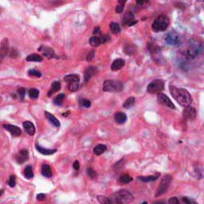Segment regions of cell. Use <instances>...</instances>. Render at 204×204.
Listing matches in <instances>:
<instances>
[{"label":"cell","mask_w":204,"mask_h":204,"mask_svg":"<svg viewBox=\"0 0 204 204\" xmlns=\"http://www.w3.org/2000/svg\"><path fill=\"white\" fill-rule=\"evenodd\" d=\"M169 88H170L171 94L172 95L174 99L181 106L186 107V106H189L191 104L192 98H191L190 92L186 89L182 88H177V87L173 86V85H170Z\"/></svg>","instance_id":"1"},{"label":"cell","mask_w":204,"mask_h":204,"mask_svg":"<svg viewBox=\"0 0 204 204\" xmlns=\"http://www.w3.org/2000/svg\"><path fill=\"white\" fill-rule=\"evenodd\" d=\"M108 198L111 202V204H124L131 202V201L133 200V196L129 191H128L126 190H121L112 194L111 196L108 197Z\"/></svg>","instance_id":"2"},{"label":"cell","mask_w":204,"mask_h":204,"mask_svg":"<svg viewBox=\"0 0 204 204\" xmlns=\"http://www.w3.org/2000/svg\"><path fill=\"white\" fill-rule=\"evenodd\" d=\"M169 26V19L167 16L164 14L158 16L155 19V21L153 22L152 25H151V28L154 32H161L164 31L167 29Z\"/></svg>","instance_id":"3"},{"label":"cell","mask_w":204,"mask_h":204,"mask_svg":"<svg viewBox=\"0 0 204 204\" xmlns=\"http://www.w3.org/2000/svg\"><path fill=\"white\" fill-rule=\"evenodd\" d=\"M124 88V85L121 81L117 80H106L103 84V90L108 92H121Z\"/></svg>","instance_id":"4"},{"label":"cell","mask_w":204,"mask_h":204,"mask_svg":"<svg viewBox=\"0 0 204 204\" xmlns=\"http://www.w3.org/2000/svg\"><path fill=\"white\" fill-rule=\"evenodd\" d=\"M171 180H172V177L169 175H166L162 178L159 183V186L156 190V193H155V197L160 196L162 194H165L168 190L170 184H171Z\"/></svg>","instance_id":"5"},{"label":"cell","mask_w":204,"mask_h":204,"mask_svg":"<svg viewBox=\"0 0 204 204\" xmlns=\"http://www.w3.org/2000/svg\"><path fill=\"white\" fill-rule=\"evenodd\" d=\"M202 46L200 43H198L197 41H192L189 45V47L186 51V55L189 58H195L202 53Z\"/></svg>","instance_id":"6"},{"label":"cell","mask_w":204,"mask_h":204,"mask_svg":"<svg viewBox=\"0 0 204 204\" xmlns=\"http://www.w3.org/2000/svg\"><path fill=\"white\" fill-rule=\"evenodd\" d=\"M164 89V81L161 79H155L152 80L147 88V92L151 94L159 93Z\"/></svg>","instance_id":"7"},{"label":"cell","mask_w":204,"mask_h":204,"mask_svg":"<svg viewBox=\"0 0 204 204\" xmlns=\"http://www.w3.org/2000/svg\"><path fill=\"white\" fill-rule=\"evenodd\" d=\"M157 100H158V102H159V104H161L162 105L167 107L169 108H171V109H175V104H173L172 101L170 100V98L167 95L159 92L158 96H157Z\"/></svg>","instance_id":"8"},{"label":"cell","mask_w":204,"mask_h":204,"mask_svg":"<svg viewBox=\"0 0 204 204\" xmlns=\"http://www.w3.org/2000/svg\"><path fill=\"white\" fill-rule=\"evenodd\" d=\"M165 41L168 45H177L179 44V37L175 31H171L165 36Z\"/></svg>","instance_id":"9"},{"label":"cell","mask_w":204,"mask_h":204,"mask_svg":"<svg viewBox=\"0 0 204 204\" xmlns=\"http://www.w3.org/2000/svg\"><path fill=\"white\" fill-rule=\"evenodd\" d=\"M108 40V35H100V36H93L89 39V44L92 46H99L103 43H105Z\"/></svg>","instance_id":"10"},{"label":"cell","mask_w":204,"mask_h":204,"mask_svg":"<svg viewBox=\"0 0 204 204\" xmlns=\"http://www.w3.org/2000/svg\"><path fill=\"white\" fill-rule=\"evenodd\" d=\"M196 110L193 107H190V105L185 107L183 112H182V115L183 117L186 120H194V118L196 117Z\"/></svg>","instance_id":"11"},{"label":"cell","mask_w":204,"mask_h":204,"mask_svg":"<svg viewBox=\"0 0 204 204\" xmlns=\"http://www.w3.org/2000/svg\"><path fill=\"white\" fill-rule=\"evenodd\" d=\"M9 52V41L6 37L2 41L0 46V61H2Z\"/></svg>","instance_id":"12"},{"label":"cell","mask_w":204,"mask_h":204,"mask_svg":"<svg viewBox=\"0 0 204 204\" xmlns=\"http://www.w3.org/2000/svg\"><path fill=\"white\" fill-rule=\"evenodd\" d=\"M136 23H137V21L135 20L134 14L131 11L127 12L123 18V24L124 26H131Z\"/></svg>","instance_id":"13"},{"label":"cell","mask_w":204,"mask_h":204,"mask_svg":"<svg viewBox=\"0 0 204 204\" xmlns=\"http://www.w3.org/2000/svg\"><path fill=\"white\" fill-rule=\"evenodd\" d=\"M28 159H29V153H28L27 150L26 149L21 150L15 156L17 163H20V164L25 163L26 161L28 160Z\"/></svg>","instance_id":"14"},{"label":"cell","mask_w":204,"mask_h":204,"mask_svg":"<svg viewBox=\"0 0 204 204\" xmlns=\"http://www.w3.org/2000/svg\"><path fill=\"white\" fill-rule=\"evenodd\" d=\"M3 127L5 129L7 130L8 131H10V134L12 135H14V136H18L22 133V131H21V129L18 126L13 125V124H4Z\"/></svg>","instance_id":"15"},{"label":"cell","mask_w":204,"mask_h":204,"mask_svg":"<svg viewBox=\"0 0 204 204\" xmlns=\"http://www.w3.org/2000/svg\"><path fill=\"white\" fill-rule=\"evenodd\" d=\"M38 50L41 51L43 56H45V57L47 58H53L55 57L54 54V51L53 49H51L50 47H48V46H45V45H41V47L38 49Z\"/></svg>","instance_id":"16"},{"label":"cell","mask_w":204,"mask_h":204,"mask_svg":"<svg viewBox=\"0 0 204 204\" xmlns=\"http://www.w3.org/2000/svg\"><path fill=\"white\" fill-rule=\"evenodd\" d=\"M96 72V68L95 66H88L85 71H84V81L87 82L88 80L92 78V76H94L95 73Z\"/></svg>","instance_id":"17"},{"label":"cell","mask_w":204,"mask_h":204,"mask_svg":"<svg viewBox=\"0 0 204 204\" xmlns=\"http://www.w3.org/2000/svg\"><path fill=\"white\" fill-rule=\"evenodd\" d=\"M22 125H23L25 131H26L29 135H34V133H35V127H34V125H33L32 122L29 121V120H26V121L23 122Z\"/></svg>","instance_id":"18"},{"label":"cell","mask_w":204,"mask_h":204,"mask_svg":"<svg viewBox=\"0 0 204 204\" xmlns=\"http://www.w3.org/2000/svg\"><path fill=\"white\" fill-rule=\"evenodd\" d=\"M124 64H125V61H124L123 59H116V60L112 63L111 69L113 71H117L119 70V69H122V68L124 67Z\"/></svg>","instance_id":"19"},{"label":"cell","mask_w":204,"mask_h":204,"mask_svg":"<svg viewBox=\"0 0 204 204\" xmlns=\"http://www.w3.org/2000/svg\"><path fill=\"white\" fill-rule=\"evenodd\" d=\"M114 120H115V121H116L117 124H124V122L127 120V116H126V114L124 113V112H116V113H115V115H114Z\"/></svg>","instance_id":"20"},{"label":"cell","mask_w":204,"mask_h":204,"mask_svg":"<svg viewBox=\"0 0 204 204\" xmlns=\"http://www.w3.org/2000/svg\"><path fill=\"white\" fill-rule=\"evenodd\" d=\"M45 116H46V118L48 119V120H49V121L50 122L51 124H53V125H54L55 127H57V128L60 127V125H61V124H60V122H59V120H57V118L53 116V114L49 113V112H45Z\"/></svg>","instance_id":"21"},{"label":"cell","mask_w":204,"mask_h":204,"mask_svg":"<svg viewBox=\"0 0 204 204\" xmlns=\"http://www.w3.org/2000/svg\"><path fill=\"white\" fill-rule=\"evenodd\" d=\"M60 89H61V83L59 82V81H53L52 85H51L50 89L48 92V96H50L51 95H53L54 92H57Z\"/></svg>","instance_id":"22"},{"label":"cell","mask_w":204,"mask_h":204,"mask_svg":"<svg viewBox=\"0 0 204 204\" xmlns=\"http://www.w3.org/2000/svg\"><path fill=\"white\" fill-rule=\"evenodd\" d=\"M41 174L46 178L52 177V171H51V168L49 165L42 164V166H41Z\"/></svg>","instance_id":"23"},{"label":"cell","mask_w":204,"mask_h":204,"mask_svg":"<svg viewBox=\"0 0 204 204\" xmlns=\"http://www.w3.org/2000/svg\"><path fill=\"white\" fill-rule=\"evenodd\" d=\"M36 149L39 151L41 154H42V155H53V153H55L56 151H57V150L56 149H45V148L41 147V146L37 145V144H36Z\"/></svg>","instance_id":"24"},{"label":"cell","mask_w":204,"mask_h":204,"mask_svg":"<svg viewBox=\"0 0 204 204\" xmlns=\"http://www.w3.org/2000/svg\"><path fill=\"white\" fill-rule=\"evenodd\" d=\"M64 80L67 83L79 82L80 81V77H79L78 75L76 74H69L64 77Z\"/></svg>","instance_id":"25"},{"label":"cell","mask_w":204,"mask_h":204,"mask_svg":"<svg viewBox=\"0 0 204 204\" xmlns=\"http://www.w3.org/2000/svg\"><path fill=\"white\" fill-rule=\"evenodd\" d=\"M107 150V147L104 144H98L93 148V153L96 155H100Z\"/></svg>","instance_id":"26"},{"label":"cell","mask_w":204,"mask_h":204,"mask_svg":"<svg viewBox=\"0 0 204 204\" xmlns=\"http://www.w3.org/2000/svg\"><path fill=\"white\" fill-rule=\"evenodd\" d=\"M43 58L41 57V56L37 54V53H32V54L28 55L26 57V61H37V62H40L42 61Z\"/></svg>","instance_id":"27"},{"label":"cell","mask_w":204,"mask_h":204,"mask_svg":"<svg viewBox=\"0 0 204 204\" xmlns=\"http://www.w3.org/2000/svg\"><path fill=\"white\" fill-rule=\"evenodd\" d=\"M159 174H157L156 175H149V176H139L138 177L139 180L143 181L144 182H151V181H155L156 180L157 178H159Z\"/></svg>","instance_id":"28"},{"label":"cell","mask_w":204,"mask_h":204,"mask_svg":"<svg viewBox=\"0 0 204 204\" xmlns=\"http://www.w3.org/2000/svg\"><path fill=\"white\" fill-rule=\"evenodd\" d=\"M131 181H132V178L129 175H128V174L121 175L120 178H119V182L121 183V184H127V183H129Z\"/></svg>","instance_id":"29"},{"label":"cell","mask_w":204,"mask_h":204,"mask_svg":"<svg viewBox=\"0 0 204 204\" xmlns=\"http://www.w3.org/2000/svg\"><path fill=\"white\" fill-rule=\"evenodd\" d=\"M24 176L28 179H30L31 178L33 177V169L30 165H28L27 167H26L24 170Z\"/></svg>","instance_id":"30"},{"label":"cell","mask_w":204,"mask_h":204,"mask_svg":"<svg viewBox=\"0 0 204 204\" xmlns=\"http://www.w3.org/2000/svg\"><path fill=\"white\" fill-rule=\"evenodd\" d=\"M135 97H133V96H131V97L128 98L127 100H125V102H124V104H123V107L125 108H131V107H132V106L134 105V104H135Z\"/></svg>","instance_id":"31"},{"label":"cell","mask_w":204,"mask_h":204,"mask_svg":"<svg viewBox=\"0 0 204 204\" xmlns=\"http://www.w3.org/2000/svg\"><path fill=\"white\" fill-rule=\"evenodd\" d=\"M110 29H111V31L112 32L115 34H117L120 32V27L119 24L116 23V22H111L110 24Z\"/></svg>","instance_id":"32"},{"label":"cell","mask_w":204,"mask_h":204,"mask_svg":"<svg viewBox=\"0 0 204 204\" xmlns=\"http://www.w3.org/2000/svg\"><path fill=\"white\" fill-rule=\"evenodd\" d=\"M64 99H65V94H63V93L58 94L53 99V104H56V105H61Z\"/></svg>","instance_id":"33"},{"label":"cell","mask_w":204,"mask_h":204,"mask_svg":"<svg viewBox=\"0 0 204 204\" xmlns=\"http://www.w3.org/2000/svg\"><path fill=\"white\" fill-rule=\"evenodd\" d=\"M29 97L32 99H37L39 96V91L37 90V88H32L29 89Z\"/></svg>","instance_id":"34"},{"label":"cell","mask_w":204,"mask_h":204,"mask_svg":"<svg viewBox=\"0 0 204 204\" xmlns=\"http://www.w3.org/2000/svg\"><path fill=\"white\" fill-rule=\"evenodd\" d=\"M79 88V82H71L68 83V88L69 90L74 92V91L77 90Z\"/></svg>","instance_id":"35"},{"label":"cell","mask_w":204,"mask_h":204,"mask_svg":"<svg viewBox=\"0 0 204 204\" xmlns=\"http://www.w3.org/2000/svg\"><path fill=\"white\" fill-rule=\"evenodd\" d=\"M97 200L100 202V203H105V204H111L109 198L108 197L105 196H101V195H99L97 196Z\"/></svg>","instance_id":"36"},{"label":"cell","mask_w":204,"mask_h":204,"mask_svg":"<svg viewBox=\"0 0 204 204\" xmlns=\"http://www.w3.org/2000/svg\"><path fill=\"white\" fill-rule=\"evenodd\" d=\"M28 74H29V76H36V77H41V73H40L39 71L35 70V69H30V70H29Z\"/></svg>","instance_id":"37"},{"label":"cell","mask_w":204,"mask_h":204,"mask_svg":"<svg viewBox=\"0 0 204 204\" xmlns=\"http://www.w3.org/2000/svg\"><path fill=\"white\" fill-rule=\"evenodd\" d=\"M8 184L10 187H14L16 185V178L14 175H10V178H9V181H8Z\"/></svg>","instance_id":"38"},{"label":"cell","mask_w":204,"mask_h":204,"mask_svg":"<svg viewBox=\"0 0 204 204\" xmlns=\"http://www.w3.org/2000/svg\"><path fill=\"white\" fill-rule=\"evenodd\" d=\"M80 104L84 108H89L91 106V102L88 100H86V99H83V100H80Z\"/></svg>","instance_id":"39"},{"label":"cell","mask_w":204,"mask_h":204,"mask_svg":"<svg viewBox=\"0 0 204 204\" xmlns=\"http://www.w3.org/2000/svg\"><path fill=\"white\" fill-rule=\"evenodd\" d=\"M87 175L90 177V178H92L96 176V172H95V171L92 167H88V168L87 169Z\"/></svg>","instance_id":"40"},{"label":"cell","mask_w":204,"mask_h":204,"mask_svg":"<svg viewBox=\"0 0 204 204\" xmlns=\"http://www.w3.org/2000/svg\"><path fill=\"white\" fill-rule=\"evenodd\" d=\"M18 95H19L20 98L22 99V100H23L24 96H25V95H26V89L24 88H18Z\"/></svg>","instance_id":"41"},{"label":"cell","mask_w":204,"mask_h":204,"mask_svg":"<svg viewBox=\"0 0 204 204\" xmlns=\"http://www.w3.org/2000/svg\"><path fill=\"white\" fill-rule=\"evenodd\" d=\"M124 5H122V4H118L116 7V12L117 13V14H120V13H121V12L124 10Z\"/></svg>","instance_id":"42"},{"label":"cell","mask_w":204,"mask_h":204,"mask_svg":"<svg viewBox=\"0 0 204 204\" xmlns=\"http://www.w3.org/2000/svg\"><path fill=\"white\" fill-rule=\"evenodd\" d=\"M94 54H95L94 50H91L90 52H89V53H88V56H87V61H88V62L92 61V58L94 57Z\"/></svg>","instance_id":"43"},{"label":"cell","mask_w":204,"mask_h":204,"mask_svg":"<svg viewBox=\"0 0 204 204\" xmlns=\"http://www.w3.org/2000/svg\"><path fill=\"white\" fill-rule=\"evenodd\" d=\"M168 202L170 204H178L179 203V201H178V198L176 197H172L168 200Z\"/></svg>","instance_id":"44"},{"label":"cell","mask_w":204,"mask_h":204,"mask_svg":"<svg viewBox=\"0 0 204 204\" xmlns=\"http://www.w3.org/2000/svg\"><path fill=\"white\" fill-rule=\"evenodd\" d=\"M182 199V202H185V203H188V204L195 203V202H194V200H192V199H190L189 198H186V197H183Z\"/></svg>","instance_id":"45"},{"label":"cell","mask_w":204,"mask_h":204,"mask_svg":"<svg viewBox=\"0 0 204 204\" xmlns=\"http://www.w3.org/2000/svg\"><path fill=\"white\" fill-rule=\"evenodd\" d=\"M45 197H46V195L45 194H38L37 195V199L38 201H43L45 200Z\"/></svg>","instance_id":"46"},{"label":"cell","mask_w":204,"mask_h":204,"mask_svg":"<svg viewBox=\"0 0 204 204\" xmlns=\"http://www.w3.org/2000/svg\"><path fill=\"white\" fill-rule=\"evenodd\" d=\"M73 167L75 170L78 171L79 168H80V163H79V161H77V160L74 161V163H73Z\"/></svg>","instance_id":"47"},{"label":"cell","mask_w":204,"mask_h":204,"mask_svg":"<svg viewBox=\"0 0 204 204\" xmlns=\"http://www.w3.org/2000/svg\"><path fill=\"white\" fill-rule=\"evenodd\" d=\"M136 1V3L139 5V6H142L143 3H144V2H145V0H135Z\"/></svg>","instance_id":"48"},{"label":"cell","mask_w":204,"mask_h":204,"mask_svg":"<svg viewBox=\"0 0 204 204\" xmlns=\"http://www.w3.org/2000/svg\"><path fill=\"white\" fill-rule=\"evenodd\" d=\"M99 32H100V28H99V27L95 28L94 30H93V34H94V35H95V34H97Z\"/></svg>","instance_id":"49"},{"label":"cell","mask_w":204,"mask_h":204,"mask_svg":"<svg viewBox=\"0 0 204 204\" xmlns=\"http://www.w3.org/2000/svg\"><path fill=\"white\" fill-rule=\"evenodd\" d=\"M127 0H118V3L122 4V5H124Z\"/></svg>","instance_id":"50"},{"label":"cell","mask_w":204,"mask_h":204,"mask_svg":"<svg viewBox=\"0 0 204 204\" xmlns=\"http://www.w3.org/2000/svg\"><path fill=\"white\" fill-rule=\"evenodd\" d=\"M2 194H3V190H2V189H0V196H1Z\"/></svg>","instance_id":"51"},{"label":"cell","mask_w":204,"mask_h":204,"mask_svg":"<svg viewBox=\"0 0 204 204\" xmlns=\"http://www.w3.org/2000/svg\"><path fill=\"white\" fill-rule=\"evenodd\" d=\"M0 101H1V98H0Z\"/></svg>","instance_id":"52"}]
</instances>
